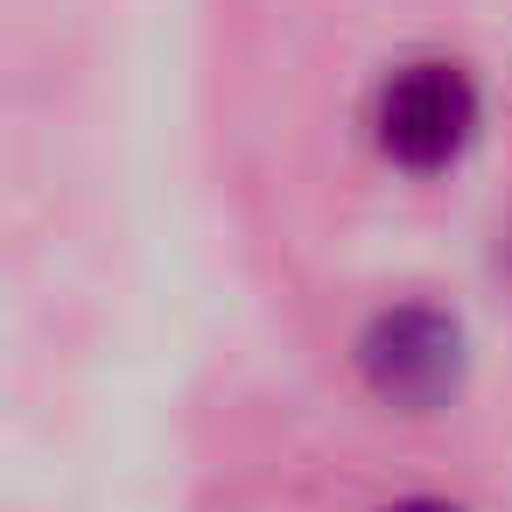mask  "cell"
Here are the masks:
<instances>
[{"label": "cell", "mask_w": 512, "mask_h": 512, "mask_svg": "<svg viewBox=\"0 0 512 512\" xmlns=\"http://www.w3.org/2000/svg\"><path fill=\"white\" fill-rule=\"evenodd\" d=\"M393 512H456L449 498H407V505H393Z\"/></svg>", "instance_id": "cell-3"}, {"label": "cell", "mask_w": 512, "mask_h": 512, "mask_svg": "<svg viewBox=\"0 0 512 512\" xmlns=\"http://www.w3.org/2000/svg\"><path fill=\"white\" fill-rule=\"evenodd\" d=\"M358 372L386 407L435 414L463 386V330H456L449 309H428V302L379 309L358 337Z\"/></svg>", "instance_id": "cell-1"}, {"label": "cell", "mask_w": 512, "mask_h": 512, "mask_svg": "<svg viewBox=\"0 0 512 512\" xmlns=\"http://www.w3.org/2000/svg\"><path fill=\"white\" fill-rule=\"evenodd\" d=\"M372 127H379V148L400 169H414V176L449 169L470 148V134H477V85L456 64H435V57L407 64V71H393L379 85Z\"/></svg>", "instance_id": "cell-2"}]
</instances>
